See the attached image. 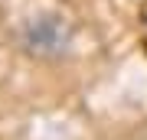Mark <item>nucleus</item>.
Here are the masks:
<instances>
[{"label": "nucleus", "instance_id": "obj_1", "mask_svg": "<svg viewBox=\"0 0 147 140\" xmlns=\"http://www.w3.org/2000/svg\"><path fill=\"white\" fill-rule=\"evenodd\" d=\"M72 42H75V29L69 23V16L53 13V10L33 13L16 26V49L36 62L65 59L72 52Z\"/></svg>", "mask_w": 147, "mask_h": 140}]
</instances>
